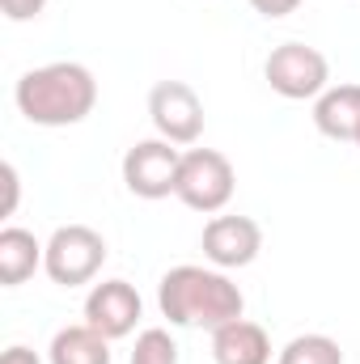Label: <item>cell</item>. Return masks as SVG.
<instances>
[{
    "label": "cell",
    "instance_id": "obj_1",
    "mask_svg": "<svg viewBox=\"0 0 360 364\" xmlns=\"http://www.w3.org/2000/svg\"><path fill=\"white\" fill-rule=\"evenodd\" d=\"M157 305L170 326H195V331H221L225 322L246 314L242 288L221 267H195L182 263L170 267L157 284Z\"/></svg>",
    "mask_w": 360,
    "mask_h": 364
},
{
    "label": "cell",
    "instance_id": "obj_2",
    "mask_svg": "<svg viewBox=\"0 0 360 364\" xmlns=\"http://www.w3.org/2000/svg\"><path fill=\"white\" fill-rule=\"evenodd\" d=\"M13 102L21 110L26 123L34 127H73V123H85L97 106V81L85 64L77 60H55V64H43V68H30L17 90Z\"/></svg>",
    "mask_w": 360,
    "mask_h": 364
},
{
    "label": "cell",
    "instance_id": "obj_3",
    "mask_svg": "<svg viewBox=\"0 0 360 364\" xmlns=\"http://www.w3.org/2000/svg\"><path fill=\"white\" fill-rule=\"evenodd\" d=\"M106 263V237L90 225H60L47 237V255H43V272L60 288H81Z\"/></svg>",
    "mask_w": 360,
    "mask_h": 364
},
{
    "label": "cell",
    "instance_id": "obj_4",
    "mask_svg": "<svg viewBox=\"0 0 360 364\" xmlns=\"http://www.w3.org/2000/svg\"><path fill=\"white\" fill-rule=\"evenodd\" d=\"M233 161L216 149H186L182 153V170H179V203H186L191 212H203V216H216L229 199H233Z\"/></svg>",
    "mask_w": 360,
    "mask_h": 364
},
{
    "label": "cell",
    "instance_id": "obj_5",
    "mask_svg": "<svg viewBox=\"0 0 360 364\" xmlns=\"http://www.w3.org/2000/svg\"><path fill=\"white\" fill-rule=\"evenodd\" d=\"M263 77H268L271 90L280 97H288V102H309V97L331 90V64L309 43H280V47H271Z\"/></svg>",
    "mask_w": 360,
    "mask_h": 364
},
{
    "label": "cell",
    "instance_id": "obj_6",
    "mask_svg": "<svg viewBox=\"0 0 360 364\" xmlns=\"http://www.w3.org/2000/svg\"><path fill=\"white\" fill-rule=\"evenodd\" d=\"M179 170H182V153L179 144L153 136V140H136L123 153V186L136 199H166L179 191Z\"/></svg>",
    "mask_w": 360,
    "mask_h": 364
},
{
    "label": "cell",
    "instance_id": "obj_7",
    "mask_svg": "<svg viewBox=\"0 0 360 364\" xmlns=\"http://www.w3.org/2000/svg\"><path fill=\"white\" fill-rule=\"evenodd\" d=\"M149 119L170 144H195L203 136V102L186 81H157L149 90Z\"/></svg>",
    "mask_w": 360,
    "mask_h": 364
},
{
    "label": "cell",
    "instance_id": "obj_8",
    "mask_svg": "<svg viewBox=\"0 0 360 364\" xmlns=\"http://www.w3.org/2000/svg\"><path fill=\"white\" fill-rule=\"evenodd\" d=\"M203 259L221 272H238V267H250L263 250V229L259 220L250 216H212L203 225Z\"/></svg>",
    "mask_w": 360,
    "mask_h": 364
},
{
    "label": "cell",
    "instance_id": "obj_9",
    "mask_svg": "<svg viewBox=\"0 0 360 364\" xmlns=\"http://www.w3.org/2000/svg\"><path fill=\"white\" fill-rule=\"evenodd\" d=\"M140 314H144V301H140V292L127 279H102V284H93L90 296H85V322L93 331H102L110 343L127 339L136 331Z\"/></svg>",
    "mask_w": 360,
    "mask_h": 364
},
{
    "label": "cell",
    "instance_id": "obj_10",
    "mask_svg": "<svg viewBox=\"0 0 360 364\" xmlns=\"http://www.w3.org/2000/svg\"><path fill=\"white\" fill-rule=\"evenodd\" d=\"M314 127L327 140L356 144L360 132V85H331L327 93L314 97Z\"/></svg>",
    "mask_w": 360,
    "mask_h": 364
},
{
    "label": "cell",
    "instance_id": "obj_11",
    "mask_svg": "<svg viewBox=\"0 0 360 364\" xmlns=\"http://www.w3.org/2000/svg\"><path fill=\"white\" fill-rule=\"evenodd\" d=\"M212 360L216 364H271L268 331L250 318H233L212 331Z\"/></svg>",
    "mask_w": 360,
    "mask_h": 364
},
{
    "label": "cell",
    "instance_id": "obj_12",
    "mask_svg": "<svg viewBox=\"0 0 360 364\" xmlns=\"http://www.w3.org/2000/svg\"><path fill=\"white\" fill-rule=\"evenodd\" d=\"M43 255H47V246L30 229H17V225L0 229V284L4 288L26 284L30 275L43 267Z\"/></svg>",
    "mask_w": 360,
    "mask_h": 364
},
{
    "label": "cell",
    "instance_id": "obj_13",
    "mask_svg": "<svg viewBox=\"0 0 360 364\" xmlns=\"http://www.w3.org/2000/svg\"><path fill=\"white\" fill-rule=\"evenodd\" d=\"M47 360L51 364H110V339L102 331H93L90 322L64 326V331L51 335Z\"/></svg>",
    "mask_w": 360,
    "mask_h": 364
},
{
    "label": "cell",
    "instance_id": "obj_14",
    "mask_svg": "<svg viewBox=\"0 0 360 364\" xmlns=\"http://www.w3.org/2000/svg\"><path fill=\"white\" fill-rule=\"evenodd\" d=\"M275 364H344V352L331 335H297L280 348Z\"/></svg>",
    "mask_w": 360,
    "mask_h": 364
},
{
    "label": "cell",
    "instance_id": "obj_15",
    "mask_svg": "<svg viewBox=\"0 0 360 364\" xmlns=\"http://www.w3.org/2000/svg\"><path fill=\"white\" fill-rule=\"evenodd\" d=\"M127 364H179V343H174V335H170L166 326H149V331H140Z\"/></svg>",
    "mask_w": 360,
    "mask_h": 364
},
{
    "label": "cell",
    "instance_id": "obj_16",
    "mask_svg": "<svg viewBox=\"0 0 360 364\" xmlns=\"http://www.w3.org/2000/svg\"><path fill=\"white\" fill-rule=\"evenodd\" d=\"M0 9H4L9 21H34L47 9V0H0Z\"/></svg>",
    "mask_w": 360,
    "mask_h": 364
},
{
    "label": "cell",
    "instance_id": "obj_17",
    "mask_svg": "<svg viewBox=\"0 0 360 364\" xmlns=\"http://www.w3.org/2000/svg\"><path fill=\"white\" fill-rule=\"evenodd\" d=\"M305 0H250V9L259 13V17H268V21H280V17H288V13H297Z\"/></svg>",
    "mask_w": 360,
    "mask_h": 364
},
{
    "label": "cell",
    "instance_id": "obj_18",
    "mask_svg": "<svg viewBox=\"0 0 360 364\" xmlns=\"http://www.w3.org/2000/svg\"><path fill=\"white\" fill-rule=\"evenodd\" d=\"M4 191H9V199H4V216H13V208H17V191H21V182H17V166H13V161H4Z\"/></svg>",
    "mask_w": 360,
    "mask_h": 364
},
{
    "label": "cell",
    "instance_id": "obj_19",
    "mask_svg": "<svg viewBox=\"0 0 360 364\" xmlns=\"http://www.w3.org/2000/svg\"><path fill=\"white\" fill-rule=\"evenodd\" d=\"M0 364H43L38 360V352H30V348H21V343H13L4 356H0Z\"/></svg>",
    "mask_w": 360,
    "mask_h": 364
},
{
    "label": "cell",
    "instance_id": "obj_20",
    "mask_svg": "<svg viewBox=\"0 0 360 364\" xmlns=\"http://www.w3.org/2000/svg\"><path fill=\"white\" fill-rule=\"evenodd\" d=\"M356 149H360V132H356Z\"/></svg>",
    "mask_w": 360,
    "mask_h": 364
}]
</instances>
